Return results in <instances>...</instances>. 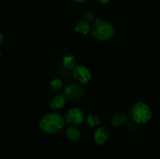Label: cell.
<instances>
[{
  "label": "cell",
  "instance_id": "cell-1",
  "mask_svg": "<svg viewBox=\"0 0 160 159\" xmlns=\"http://www.w3.org/2000/svg\"><path fill=\"white\" fill-rule=\"evenodd\" d=\"M65 118L58 112H49L44 115L39 121V128L48 134H56L65 127Z\"/></svg>",
  "mask_w": 160,
  "mask_h": 159
},
{
  "label": "cell",
  "instance_id": "cell-2",
  "mask_svg": "<svg viewBox=\"0 0 160 159\" xmlns=\"http://www.w3.org/2000/svg\"><path fill=\"white\" fill-rule=\"evenodd\" d=\"M116 30L113 25L109 22L95 19L92 26H91L92 36L98 41H106L112 38L115 34Z\"/></svg>",
  "mask_w": 160,
  "mask_h": 159
},
{
  "label": "cell",
  "instance_id": "cell-3",
  "mask_svg": "<svg viewBox=\"0 0 160 159\" xmlns=\"http://www.w3.org/2000/svg\"><path fill=\"white\" fill-rule=\"evenodd\" d=\"M130 116L131 119L138 124H144L152 118V111L147 103L138 101L131 106L130 109Z\"/></svg>",
  "mask_w": 160,
  "mask_h": 159
},
{
  "label": "cell",
  "instance_id": "cell-4",
  "mask_svg": "<svg viewBox=\"0 0 160 159\" xmlns=\"http://www.w3.org/2000/svg\"><path fill=\"white\" fill-rule=\"evenodd\" d=\"M65 121L72 126H79L85 119L84 112L79 108H71L67 111L65 115Z\"/></svg>",
  "mask_w": 160,
  "mask_h": 159
},
{
  "label": "cell",
  "instance_id": "cell-5",
  "mask_svg": "<svg viewBox=\"0 0 160 159\" xmlns=\"http://www.w3.org/2000/svg\"><path fill=\"white\" fill-rule=\"evenodd\" d=\"M72 70L73 78L80 84H87L92 80V73L84 65H76Z\"/></svg>",
  "mask_w": 160,
  "mask_h": 159
},
{
  "label": "cell",
  "instance_id": "cell-6",
  "mask_svg": "<svg viewBox=\"0 0 160 159\" xmlns=\"http://www.w3.org/2000/svg\"><path fill=\"white\" fill-rule=\"evenodd\" d=\"M109 130L104 126H99L95 130L93 139L95 143L98 145H103L109 139Z\"/></svg>",
  "mask_w": 160,
  "mask_h": 159
},
{
  "label": "cell",
  "instance_id": "cell-7",
  "mask_svg": "<svg viewBox=\"0 0 160 159\" xmlns=\"http://www.w3.org/2000/svg\"><path fill=\"white\" fill-rule=\"evenodd\" d=\"M83 90L77 84H70L64 90V96L69 100L78 99L82 95Z\"/></svg>",
  "mask_w": 160,
  "mask_h": 159
},
{
  "label": "cell",
  "instance_id": "cell-8",
  "mask_svg": "<svg viewBox=\"0 0 160 159\" xmlns=\"http://www.w3.org/2000/svg\"><path fill=\"white\" fill-rule=\"evenodd\" d=\"M66 104V97L63 94H56L49 101V107L53 110H59L62 108Z\"/></svg>",
  "mask_w": 160,
  "mask_h": 159
},
{
  "label": "cell",
  "instance_id": "cell-9",
  "mask_svg": "<svg viewBox=\"0 0 160 159\" xmlns=\"http://www.w3.org/2000/svg\"><path fill=\"white\" fill-rule=\"evenodd\" d=\"M74 30L79 35H86L91 31V25L86 20H80L75 25Z\"/></svg>",
  "mask_w": 160,
  "mask_h": 159
},
{
  "label": "cell",
  "instance_id": "cell-10",
  "mask_svg": "<svg viewBox=\"0 0 160 159\" xmlns=\"http://www.w3.org/2000/svg\"><path fill=\"white\" fill-rule=\"evenodd\" d=\"M127 121H128V117L122 112H116L112 115L110 118L111 124L116 127L123 126L126 123Z\"/></svg>",
  "mask_w": 160,
  "mask_h": 159
},
{
  "label": "cell",
  "instance_id": "cell-11",
  "mask_svg": "<svg viewBox=\"0 0 160 159\" xmlns=\"http://www.w3.org/2000/svg\"><path fill=\"white\" fill-rule=\"evenodd\" d=\"M66 135L73 142L79 141L81 137V132L78 128L75 127L74 126H70L66 129Z\"/></svg>",
  "mask_w": 160,
  "mask_h": 159
},
{
  "label": "cell",
  "instance_id": "cell-12",
  "mask_svg": "<svg viewBox=\"0 0 160 159\" xmlns=\"http://www.w3.org/2000/svg\"><path fill=\"white\" fill-rule=\"evenodd\" d=\"M62 65L68 70H73L76 66V59L73 55H67L62 59Z\"/></svg>",
  "mask_w": 160,
  "mask_h": 159
},
{
  "label": "cell",
  "instance_id": "cell-13",
  "mask_svg": "<svg viewBox=\"0 0 160 159\" xmlns=\"http://www.w3.org/2000/svg\"><path fill=\"white\" fill-rule=\"evenodd\" d=\"M86 122L91 127H97L101 124L100 117L96 114H90L86 118Z\"/></svg>",
  "mask_w": 160,
  "mask_h": 159
},
{
  "label": "cell",
  "instance_id": "cell-14",
  "mask_svg": "<svg viewBox=\"0 0 160 159\" xmlns=\"http://www.w3.org/2000/svg\"><path fill=\"white\" fill-rule=\"evenodd\" d=\"M51 87L55 90H59L62 88V81L59 78H55L50 83Z\"/></svg>",
  "mask_w": 160,
  "mask_h": 159
},
{
  "label": "cell",
  "instance_id": "cell-15",
  "mask_svg": "<svg viewBox=\"0 0 160 159\" xmlns=\"http://www.w3.org/2000/svg\"><path fill=\"white\" fill-rule=\"evenodd\" d=\"M94 19H95V14L92 12H87L84 14V20L88 23L92 20H94Z\"/></svg>",
  "mask_w": 160,
  "mask_h": 159
},
{
  "label": "cell",
  "instance_id": "cell-16",
  "mask_svg": "<svg viewBox=\"0 0 160 159\" xmlns=\"http://www.w3.org/2000/svg\"><path fill=\"white\" fill-rule=\"evenodd\" d=\"M97 2H98L99 3H101L102 5H106L107 3H109V0H97Z\"/></svg>",
  "mask_w": 160,
  "mask_h": 159
},
{
  "label": "cell",
  "instance_id": "cell-17",
  "mask_svg": "<svg viewBox=\"0 0 160 159\" xmlns=\"http://www.w3.org/2000/svg\"><path fill=\"white\" fill-rule=\"evenodd\" d=\"M3 40H4V37H3V34L2 33H0V44L2 43Z\"/></svg>",
  "mask_w": 160,
  "mask_h": 159
},
{
  "label": "cell",
  "instance_id": "cell-18",
  "mask_svg": "<svg viewBox=\"0 0 160 159\" xmlns=\"http://www.w3.org/2000/svg\"><path fill=\"white\" fill-rule=\"evenodd\" d=\"M73 1L76 2H80V3H81V2H84L88 1V0H73Z\"/></svg>",
  "mask_w": 160,
  "mask_h": 159
},
{
  "label": "cell",
  "instance_id": "cell-19",
  "mask_svg": "<svg viewBox=\"0 0 160 159\" xmlns=\"http://www.w3.org/2000/svg\"><path fill=\"white\" fill-rule=\"evenodd\" d=\"M0 58H1V51H0Z\"/></svg>",
  "mask_w": 160,
  "mask_h": 159
}]
</instances>
